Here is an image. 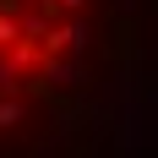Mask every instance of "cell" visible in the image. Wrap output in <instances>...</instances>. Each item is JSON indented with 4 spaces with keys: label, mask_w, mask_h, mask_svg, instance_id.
Segmentation results:
<instances>
[{
    "label": "cell",
    "mask_w": 158,
    "mask_h": 158,
    "mask_svg": "<svg viewBox=\"0 0 158 158\" xmlns=\"http://www.w3.org/2000/svg\"><path fill=\"white\" fill-rule=\"evenodd\" d=\"M33 87L82 93V87H87V65H82L77 55H44V65H38V82H33Z\"/></svg>",
    "instance_id": "obj_1"
},
{
    "label": "cell",
    "mask_w": 158,
    "mask_h": 158,
    "mask_svg": "<svg viewBox=\"0 0 158 158\" xmlns=\"http://www.w3.org/2000/svg\"><path fill=\"white\" fill-rule=\"evenodd\" d=\"M87 44H93V27L82 16H55L44 33V55H82Z\"/></svg>",
    "instance_id": "obj_2"
},
{
    "label": "cell",
    "mask_w": 158,
    "mask_h": 158,
    "mask_svg": "<svg viewBox=\"0 0 158 158\" xmlns=\"http://www.w3.org/2000/svg\"><path fill=\"white\" fill-rule=\"evenodd\" d=\"M6 60L16 65V77L27 82V77H38V65H44V44H38V38H16V44L6 49Z\"/></svg>",
    "instance_id": "obj_3"
},
{
    "label": "cell",
    "mask_w": 158,
    "mask_h": 158,
    "mask_svg": "<svg viewBox=\"0 0 158 158\" xmlns=\"http://www.w3.org/2000/svg\"><path fill=\"white\" fill-rule=\"evenodd\" d=\"M16 38H22V33H16V16H6V11H0V49H11Z\"/></svg>",
    "instance_id": "obj_4"
}]
</instances>
